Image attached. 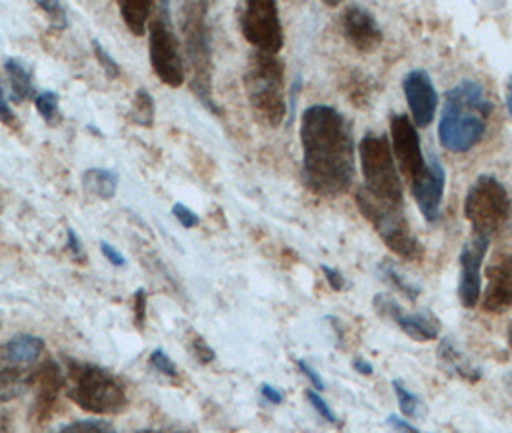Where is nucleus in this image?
I'll use <instances>...</instances> for the list:
<instances>
[{"label": "nucleus", "instance_id": "obj_1", "mask_svg": "<svg viewBox=\"0 0 512 433\" xmlns=\"http://www.w3.org/2000/svg\"><path fill=\"white\" fill-rule=\"evenodd\" d=\"M303 181L318 197L345 195L357 176V141L343 112L312 104L301 118Z\"/></svg>", "mask_w": 512, "mask_h": 433}, {"label": "nucleus", "instance_id": "obj_2", "mask_svg": "<svg viewBox=\"0 0 512 433\" xmlns=\"http://www.w3.org/2000/svg\"><path fill=\"white\" fill-rule=\"evenodd\" d=\"M493 102L489 101L482 83L462 79L445 93L439 118V143L451 153L472 151L486 135Z\"/></svg>", "mask_w": 512, "mask_h": 433}, {"label": "nucleus", "instance_id": "obj_3", "mask_svg": "<svg viewBox=\"0 0 512 433\" xmlns=\"http://www.w3.org/2000/svg\"><path fill=\"white\" fill-rule=\"evenodd\" d=\"M208 2H185L181 6V33H183V51L191 72V91L205 104L210 112L220 114V108L212 95V33L208 24Z\"/></svg>", "mask_w": 512, "mask_h": 433}, {"label": "nucleus", "instance_id": "obj_4", "mask_svg": "<svg viewBox=\"0 0 512 433\" xmlns=\"http://www.w3.org/2000/svg\"><path fill=\"white\" fill-rule=\"evenodd\" d=\"M283 77L285 66L278 56L256 51L251 54L243 85L256 120L268 128L282 126L289 110L283 93Z\"/></svg>", "mask_w": 512, "mask_h": 433}, {"label": "nucleus", "instance_id": "obj_5", "mask_svg": "<svg viewBox=\"0 0 512 433\" xmlns=\"http://www.w3.org/2000/svg\"><path fill=\"white\" fill-rule=\"evenodd\" d=\"M68 397L77 407L89 414L106 416L128 407V393L124 383L114 374L91 362H68Z\"/></svg>", "mask_w": 512, "mask_h": 433}, {"label": "nucleus", "instance_id": "obj_6", "mask_svg": "<svg viewBox=\"0 0 512 433\" xmlns=\"http://www.w3.org/2000/svg\"><path fill=\"white\" fill-rule=\"evenodd\" d=\"M355 201L359 206L360 214L378 231L385 247L393 255L407 260V262H422L424 260V245L410 230L407 216L403 206L382 203L374 199L364 187H359L355 193Z\"/></svg>", "mask_w": 512, "mask_h": 433}, {"label": "nucleus", "instance_id": "obj_7", "mask_svg": "<svg viewBox=\"0 0 512 433\" xmlns=\"http://www.w3.org/2000/svg\"><path fill=\"white\" fill-rule=\"evenodd\" d=\"M359 160L364 189L378 201L403 206V181L385 135L366 133L359 141Z\"/></svg>", "mask_w": 512, "mask_h": 433}, {"label": "nucleus", "instance_id": "obj_8", "mask_svg": "<svg viewBox=\"0 0 512 433\" xmlns=\"http://www.w3.org/2000/svg\"><path fill=\"white\" fill-rule=\"evenodd\" d=\"M462 210L474 235L491 239L511 216V195L503 181L491 174H482L470 185Z\"/></svg>", "mask_w": 512, "mask_h": 433}, {"label": "nucleus", "instance_id": "obj_9", "mask_svg": "<svg viewBox=\"0 0 512 433\" xmlns=\"http://www.w3.org/2000/svg\"><path fill=\"white\" fill-rule=\"evenodd\" d=\"M149 58L154 74L164 85L178 89L185 83L181 43L170 20L168 2H160L156 6L149 24Z\"/></svg>", "mask_w": 512, "mask_h": 433}, {"label": "nucleus", "instance_id": "obj_10", "mask_svg": "<svg viewBox=\"0 0 512 433\" xmlns=\"http://www.w3.org/2000/svg\"><path fill=\"white\" fill-rule=\"evenodd\" d=\"M241 33L256 52L278 56L283 49L282 18L274 0H249L241 8L239 16Z\"/></svg>", "mask_w": 512, "mask_h": 433}, {"label": "nucleus", "instance_id": "obj_11", "mask_svg": "<svg viewBox=\"0 0 512 433\" xmlns=\"http://www.w3.org/2000/svg\"><path fill=\"white\" fill-rule=\"evenodd\" d=\"M389 128H391L389 143H391L395 162L399 166V172L409 181H414L426 170V164H428V158L422 151L418 129L407 114H391Z\"/></svg>", "mask_w": 512, "mask_h": 433}, {"label": "nucleus", "instance_id": "obj_12", "mask_svg": "<svg viewBox=\"0 0 512 433\" xmlns=\"http://www.w3.org/2000/svg\"><path fill=\"white\" fill-rule=\"evenodd\" d=\"M491 239L474 235L462 247L461 276H459V301L464 308H476L482 299V264Z\"/></svg>", "mask_w": 512, "mask_h": 433}, {"label": "nucleus", "instance_id": "obj_13", "mask_svg": "<svg viewBox=\"0 0 512 433\" xmlns=\"http://www.w3.org/2000/svg\"><path fill=\"white\" fill-rule=\"evenodd\" d=\"M445 183H447V174L436 154H430L426 170L414 181H410L412 197L418 204L424 220L430 224L439 220L443 195H445Z\"/></svg>", "mask_w": 512, "mask_h": 433}, {"label": "nucleus", "instance_id": "obj_14", "mask_svg": "<svg viewBox=\"0 0 512 433\" xmlns=\"http://www.w3.org/2000/svg\"><path fill=\"white\" fill-rule=\"evenodd\" d=\"M403 91L409 102L410 114L416 128H428L436 118L437 97L436 85L426 70H410L403 77Z\"/></svg>", "mask_w": 512, "mask_h": 433}, {"label": "nucleus", "instance_id": "obj_15", "mask_svg": "<svg viewBox=\"0 0 512 433\" xmlns=\"http://www.w3.org/2000/svg\"><path fill=\"white\" fill-rule=\"evenodd\" d=\"M341 29L345 39L359 52L378 51L384 43V31L376 16L360 4L345 8L341 16Z\"/></svg>", "mask_w": 512, "mask_h": 433}, {"label": "nucleus", "instance_id": "obj_16", "mask_svg": "<svg viewBox=\"0 0 512 433\" xmlns=\"http://www.w3.org/2000/svg\"><path fill=\"white\" fill-rule=\"evenodd\" d=\"M487 287L480 299L489 314H505L512 310V256L495 260L487 266Z\"/></svg>", "mask_w": 512, "mask_h": 433}, {"label": "nucleus", "instance_id": "obj_17", "mask_svg": "<svg viewBox=\"0 0 512 433\" xmlns=\"http://www.w3.org/2000/svg\"><path fill=\"white\" fill-rule=\"evenodd\" d=\"M64 385H66V378L54 360H47L45 364L39 366L37 378L33 383L35 403L31 408V416L37 422H45L51 418L54 408L58 405V395Z\"/></svg>", "mask_w": 512, "mask_h": 433}, {"label": "nucleus", "instance_id": "obj_18", "mask_svg": "<svg viewBox=\"0 0 512 433\" xmlns=\"http://www.w3.org/2000/svg\"><path fill=\"white\" fill-rule=\"evenodd\" d=\"M39 366H24L0 353V405L22 397L29 387H33Z\"/></svg>", "mask_w": 512, "mask_h": 433}, {"label": "nucleus", "instance_id": "obj_19", "mask_svg": "<svg viewBox=\"0 0 512 433\" xmlns=\"http://www.w3.org/2000/svg\"><path fill=\"white\" fill-rule=\"evenodd\" d=\"M393 322L399 324V328L409 335L410 339L418 343H428L439 337L441 332V322L432 310H418V312H405L401 310Z\"/></svg>", "mask_w": 512, "mask_h": 433}, {"label": "nucleus", "instance_id": "obj_20", "mask_svg": "<svg viewBox=\"0 0 512 433\" xmlns=\"http://www.w3.org/2000/svg\"><path fill=\"white\" fill-rule=\"evenodd\" d=\"M437 355H439L441 364L447 368L449 374H455V376H459L462 380L470 383L482 380V370L462 355L461 349L457 347V343L451 337H443L439 341Z\"/></svg>", "mask_w": 512, "mask_h": 433}, {"label": "nucleus", "instance_id": "obj_21", "mask_svg": "<svg viewBox=\"0 0 512 433\" xmlns=\"http://www.w3.org/2000/svg\"><path fill=\"white\" fill-rule=\"evenodd\" d=\"M0 353L4 357L12 358L24 366L37 368L41 366V358L45 355V341L37 335L22 333L12 339H8L4 345H0Z\"/></svg>", "mask_w": 512, "mask_h": 433}, {"label": "nucleus", "instance_id": "obj_22", "mask_svg": "<svg viewBox=\"0 0 512 433\" xmlns=\"http://www.w3.org/2000/svg\"><path fill=\"white\" fill-rule=\"evenodd\" d=\"M4 72L8 76L10 83V91H12V101L16 104H24V102L35 101L37 93H35V85L31 74L27 72L24 62H20L18 58H6L4 60Z\"/></svg>", "mask_w": 512, "mask_h": 433}, {"label": "nucleus", "instance_id": "obj_23", "mask_svg": "<svg viewBox=\"0 0 512 433\" xmlns=\"http://www.w3.org/2000/svg\"><path fill=\"white\" fill-rule=\"evenodd\" d=\"M81 183L87 193L95 195L101 201H110L116 197L120 187V176L108 168H89L83 172Z\"/></svg>", "mask_w": 512, "mask_h": 433}, {"label": "nucleus", "instance_id": "obj_24", "mask_svg": "<svg viewBox=\"0 0 512 433\" xmlns=\"http://www.w3.org/2000/svg\"><path fill=\"white\" fill-rule=\"evenodd\" d=\"M154 10H156V4L149 2V0H126V2H120V14H122V20L124 24L128 26L129 31L135 35V37H143L149 29V24L153 20Z\"/></svg>", "mask_w": 512, "mask_h": 433}, {"label": "nucleus", "instance_id": "obj_25", "mask_svg": "<svg viewBox=\"0 0 512 433\" xmlns=\"http://www.w3.org/2000/svg\"><path fill=\"white\" fill-rule=\"evenodd\" d=\"M154 104L153 95L147 89H137L131 102V120L133 124L141 128H153L154 126Z\"/></svg>", "mask_w": 512, "mask_h": 433}, {"label": "nucleus", "instance_id": "obj_26", "mask_svg": "<svg viewBox=\"0 0 512 433\" xmlns=\"http://www.w3.org/2000/svg\"><path fill=\"white\" fill-rule=\"evenodd\" d=\"M378 272H380V276L384 278L387 283H391L397 291H401L407 299H409L410 303H416V299L420 297V287L418 285H414L412 281L407 280L395 266H393V262H382L380 264V268H378Z\"/></svg>", "mask_w": 512, "mask_h": 433}, {"label": "nucleus", "instance_id": "obj_27", "mask_svg": "<svg viewBox=\"0 0 512 433\" xmlns=\"http://www.w3.org/2000/svg\"><path fill=\"white\" fill-rule=\"evenodd\" d=\"M52 433H116L114 426L106 420H97V418H89V420H76L70 422L66 426H62L60 430Z\"/></svg>", "mask_w": 512, "mask_h": 433}, {"label": "nucleus", "instance_id": "obj_28", "mask_svg": "<svg viewBox=\"0 0 512 433\" xmlns=\"http://www.w3.org/2000/svg\"><path fill=\"white\" fill-rule=\"evenodd\" d=\"M58 104L60 99L56 91H43L35 97V108L47 124H54L58 120Z\"/></svg>", "mask_w": 512, "mask_h": 433}, {"label": "nucleus", "instance_id": "obj_29", "mask_svg": "<svg viewBox=\"0 0 512 433\" xmlns=\"http://www.w3.org/2000/svg\"><path fill=\"white\" fill-rule=\"evenodd\" d=\"M37 6L49 16L52 29H56V31L68 29L70 22H68V12H66L64 4H60L56 0H37Z\"/></svg>", "mask_w": 512, "mask_h": 433}, {"label": "nucleus", "instance_id": "obj_30", "mask_svg": "<svg viewBox=\"0 0 512 433\" xmlns=\"http://www.w3.org/2000/svg\"><path fill=\"white\" fill-rule=\"evenodd\" d=\"M393 385V389H395V395H397V401H399V408H401V412L405 414V416H416L418 414V408H420V399L407 389V385L401 382V380H393L391 382Z\"/></svg>", "mask_w": 512, "mask_h": 433}, {"label": "nucleus", "instance_id": "obj_31", "mask_svg": "<svg viewBox=\"0 0 512 433\" xmlns=\"http://www.w3.org/2000/svg\"><path fill=\"white\" fill-rule=\"evenodd\" d=\"M91 45H93L95 58H97V62L101 64V68H103L106 77H108V79H118V77L122 76L120 64L116 62V58H114L110 52L104 49L103 45H101V41H99V39H93Z\"/></svg>", "mask_w": 512, "mask_h": 433}, {"label": "nucleus", "instance_id": "obj_32", "mask_svg": "<svg viewBox=\"0 0 512 433\" xmlns=\"http://www.w3.org/2000/svg\"><path fill=\"white\" fill-rule=\"evenodd\" d=\"M149 364L153 366L154 370L166 378H178L180 370L178 364L170 358V355L164 349H154L153 353L149 355Z\"/></svg>", "mask_w": 512, "mask_h": 433}, {"label": "nucleus", "instance_id": "obj_33", "mask_svg": "<svg viewBox=\"0 0 512 433\" xmlns=\"http://www.w3.org/2000/svg\"><path fill=\"white\" fill-rule=\"evenodd\" d=\"M305 395H307L308 403H310L312 407L316 408V412H318L326 422H330L333 426H337V424H339L337 414L333 412L330 405L324 401V397H322L316 389H307V393H305Z\"/></svg>", "mask_w": 512, "mask_h": 433}, {"label": "nucleus", "instance_id": "obj_34", "mask_svg": "<svg viewBox=\"0 0 512 433\" xmlns=\"http://www.w3.org/2000/svg\"><path fill=\"white\" fill-rule=\"evenodd\" d=\"M172 214L174 218L180 222V226H183L185 230H193L201 224V218L197 212H193L189 206H185L183 203H176L172 206Z\"/></svg>", "mask_w": 512, "mask_h": 433}, {"label": "nucleus", "instance_id": "obj_35", "mask_svg": "<svg viewBox=\"0 0 512 433\" xmlns=\"http://www.w3.org/2000/svg\"><path fill=\"white\" fill-rule=\"evenodd\" d=\"M147 303H149L147 291L145 289H137L135 297H133V314H135V326L139 330H143L145 324H147Z\"/></svg>", "mask_w": 512, "mask_h": 433}, {"label": "nucleus", "instance_id": "obj_36", "mask_svg": "<svg viewBox=\"0 0 512 433\" xmlns=\"http://www.w3.org/2000/svg\"><path fill=\"white\" fill-rule=\"evenodd\" d=\"M191 353H193V357L197 358L201 364H210V362L216 358L214 349L206 343L201 335H195V337H193V341H191Z\"/></svg>", "mask_w": 512, "mask_h": 433}, {"label": "nucleus", "instance_id": "obj_37", "mask_svg": "<svg viewBox=\"0 0 512 433\" xmlns=\"http://www.w3.org/2000/svg\"><path fill=\"white\" fill-rule=\"evenodd\" d=\"M0 122L6 126V128L16 129L18 128V118L10 106V102L6 99V93H4V87L0 83Z\"/></svg>", "mask_w": 512, "mask_h": 433}, {"label": "nucleus", "instance_id": "obj_38", "mask_svg": "<svg viewBox=\"0 0 512 433\" xmlns=\"http://www.w3.org/2000/svg\"><path fill=\"white\" fill-rule=\"evenodd\" d=\"M66 249L68 253L76 258L77 262H85V251H83V243L77 235V231L74 228H68L66 231Z\"/></svg>", "mask_w": 512, "mask_h": 433}, {"label": "nucleus", "instance_id": "obj_39", "mask_svg": "<svg viewBox=\"0 0 512 433\" xmlns=\"http://www.w3.org/2000/svg\"><path fill=\"white\" fill-rule=\"evenodd\" d=\"M297 368L301 370V374L307 378L308 382L312 383V387H314L316 391H324V389H326V383L322 380V376L308 364L307 360L299 358V360H297Z\"/></svg>", "mask_w": 512, "mask_h": 433}, {"label": "nucleus", "instance_id": "obj_40", "mask_svg": "<svg viewBox=\"0 0 512 433\" xmlns=\"http://www.w3.org/2000/svg\"><path fill=\"white\" fill-rule=\"evenodd\" d=\"M101 253H103L104 258L112 264V266H116V268H122V266H126V256L122 255L114 245H110V243H106V241H101Z\"/></svg>", "mask_w": 512, "mask_h": 433}, {"label": "nucleus", "instance_id": "obj_41", "mask_svg": "<svg viewBox=\"0 0 512 433\" xmlns=\"http://www.w3.org/2000/svg\"><path fill=\"white\" fill-rule=\"evenodd\" d=\"M320 268H322V272H324V276H326V280L330 283L333 291H343L345 289V278L339 270H335L332 266H326V264H322Z\"/></svg>", "mask_w": 512, "mask_h": 433}, {"label": "nucleus", "instance_id": "obj_42", "mask_svg": "<svg viewBox=\"0 0 512 433\" xmlns=\"http://www.w3.org/2000/svg\"><path fill=\"white\" fill-rule=\"evenodd\" d=\"M387 426H391L397 433H420V430H416L405 418H401L397 414L387 416Z\"/></svg>", "mask_w": 512, "mask_h": 433}, {"label": "nucleus", "instance_id": "obj_43", "mask_svg": "<svg viewBox=\"0 0 512 433\" xmlns=\"http://www.w3.org/2000/svg\"><path fill=\"white\" fill-rule=\"evenodd\" d=\"M260 393H262V397L268 401V403H272V405H282L283 393L280 389H276L274 385H270V383H262L260 385Z\"/></svg>", "mask_w": 512, "mask_h": 433}, {"label": "nucleus", "instance_id": "obj_44", "mask_svg": "<svg viewBox=\"0 0 512 433\" xmlns=\"http://www.w3.org/2000/svg\"><path fill=\"white\" fill-rule=\"evenodd\" d=\"M353 368L362 374V376H372L374 374V366L366 360V358L357 357L353 360Z\"/></svg>", "mask_w": 512, "mask_h": 433}, {"label": "nucleus", "instance_id": "obj_45", "mask_svg": "<svg viewBox=\"0 0 512 433\" xmlns=\"http://www.w3.org/2000/svg\"><path fill=\"white\" fill-rule=\"evenodd\" d=\"M12 428V422H10V416L6 412L0 410V433H10Z\"/></svg>", "mask_w": 512, "mask_h": 433}, {"label": "nucleus", "instance_id": "obj_46", "mask_svg": "<svg viewBox=\"0 0 512 433\" xmlns=\"http://www.w3.org/2000/svg\"><path fill=\"white\" fill-rule=\"evenodd\" d=\"M505 102H507V110H509V116L512 118V77L511 81H509V85H507V97H505Z\"/></svg>", "mask_w": 512, "mask_h": 433}, {"label": "nucleus", "instance_id": "obj_47", "mask_svg": "<svg viewBox=\"0 0 512 433\" xmlns=\"http://www.w3.org/2000/svg\"><path fill=\"white\" fill-rule=\"evenodd\" d=\"M507 341H509V347L512 349V322L509 324V330H507Z\"/></svg>", "mask_w": 512, "mask_h": 433}, {"label": "nucleus", "instance_id": "obj_48", "mask_svg": "<svg viewBox=\"0 0 512 433\" xmlns=\"http://www.w3.org/2000/svg\"><path fill=\"white\" fill-rule=\"evenodd\" d=\"M135 433H174V432H164V430H143V432H135Z\"/></svg>", "mask_w": 512, "mask_h": 433}]
</instances>
